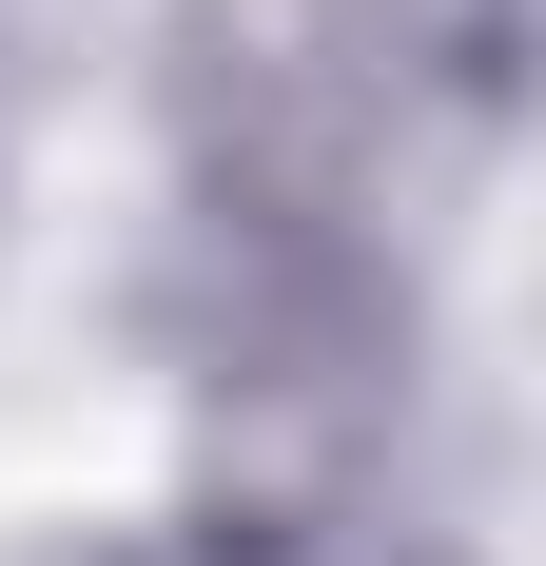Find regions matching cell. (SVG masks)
Returning <instances> with one entry per match:
<instances>
[{"label":"cell","mask_w":546,"mask_h":566,"mask_svg":"<svg viewBox=\"0 0 546 566\" xmlns=\"http://www.w3.org/2000/svg\"><path fill=\"white\" fill-rule=\"evenodd\" d=\"M390 59H430L469 117H507V0H390Z\"/></svg>","instance_id":"1"}]
</instances>
